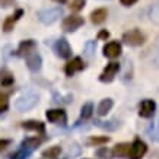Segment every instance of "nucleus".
Instances as JSON below:
<instances>
[{
	"label": "nucleus",
	"mask_w": 159,
	"mask_h": 159,
	"mask_svg": "<svg viewBox=\"0 0 159 159\" xmlns=\"http://www.w3.org/2000/svg\"><path fill=\"white\" fill-rule=\"evenodd\" d=\"M37 102H38V95L35 93V92H25L24 95H20L16 102H15V107H16V110L20 111V112H24V111H28L31 108H34L37 105Z\"/></svg>",
	"instance_id": "obj_1"
},
{
	"label": "nucleus",
	"mask_w": 159,
	"mask_h": 159,
	"mask_svg": "<svg viewBox=\"0 0 159 159\" xmlns=\"http://www.w3.org/2000/svg\"><path fill=\"white\" fill-rule=\"evenodd\" d=\"M63 15L61 7H48V9H43L38 12V19L44 25H51Z\"/></svg>",
	"instance_id": "obj_2"
},
{
	"label": "nucleus",
	"mask_w": 159,
	"mask_h": 159,
	"mask_svg": "<svg viewBox=\"0 0 159 159\" xmlns=\"http://www.w3.org/2000/svg\"><path fill=\"white\" fill-rule=\"evenodd\" d=\"M123 41H124L125 44L131 45V47H139V45H143V44H145L146 37L140 29L134 28V29H130V31L124 32V35H123Z\"/></svg>",
	"instance_id": "obj_3"
},
{
	"label": "nucleus",
	"mask_w": 159,
	"mask_h": 159,
	"mask_svg": "<svg viewBox=\"0 0 159 159\" xmlns=\"http://www.w3.org/2000/svg\"><path fill=\"white\" fill-rule=\"evenodd\" d=\"M148 152V146L142 139H134V142L130 145V152L127 159H142Z\"/></svg>",
	"instance_id": "obj_4"
},
{
	"label": "nucleus",
	"mask_w": 159,
	"mask_h": 159,
	"mask_svg": "<svg viewBox=\"0 0 159 159\" xmlns=\"http://www.w3.org/2000/svg\"><path fill=\"white\" fill-rule=\"evenodd\" d=\"M120 63H116V61H111L107 64V67L104 69V72L101 73L99 76V80L104 83H110L114 80V77L117 76V73L120 72Z\"/></svg>",
	"instance_id": "obj_5"
},
{
	"label": "nucleus",
	"mask_w": 159,
	"mask_h": 159,
	"mask_svg": "<svg viewBox=\"0 0 159 159\" xmlns=\"http://www.w3.org/2000/svg\"><path fill=\"white\" fill-rule=\"evenodd\" d=\"M83 24H85V20H83L82 16L72 15V16H67L66 19L63 20V29H64L66 32H73V31H76L77 28H80Z\"/></svg>",
	"instance_id": "obj_6"
},
{
	"label": "nucleus",
	"mask_w": 159,
	"mask_h": 159,
	"mask_svg": "<svg viewBox=\"0 0 159 159\" xmlns=\"http://www.w3.org/2000/svg\"><path fill=\"white\" fill-rule=\"evenodd\" d=\"M45 117L50 123L54 124H66L67 123V114L64 110H48L45 112Z\"/></svg>",
	"instance_id": "obj_7"
},
{
	"label": "nucleus",
	"mask_w": 159,
	"mask_h": 159,
	"mask_svg": "<svg viewBox=\"0 0 159 159\" xmlns=\"http://www.w3.org/2000/svg\"><path fill=\"white\" fill-rule=\"evenodd\" d=\"M104 56L108 58H117L121 56V51H123V47H121V44L118 41H111V43L105 44L104 45Z\"/></svg>",
	"instance_id": "obj_8"
},
{
	"label": "nucleus",
	"mask_w": 159,
	"mask_h": 159,
	"mask_svg": "<svg viewBox=\"0 0 159 159\" xmlns=\"http://www.w3.org/2000/svg\"><path fill=\"white\" fill-rule=\"evenodd\" d=\"M155 110H156V104L152 99H143L139 105V116L143 118H150L153 117Z\"/></svg>",
	"instance_id": "obj_9"
},
{
	"label": "nucleus",
	"mask_w": 159,
	"mask_h": 159,
	"mask_svg": "<svg viewBox=\"0 0 159 159\" xmlns=\"http://www.w3.org/2000/svg\"><path fill=\"white\" fill-rule=\"evenodd\" d=\"M54 50H56V54L60 58H69L72 56V47H70V44H69V41L66 38L58 39L57 43H56Z\"/></svg>",
	"instance_id": "obj_10"
},
{
	"label": "nucleus",
	"mask_w": 159,
	"mask_h": 159,
	"mask_svg": "<svg viewBox=\"0 0 159 159\" xmlns=\"http://www.w3.org/2000/svg\"><path fill=\"white\" fill-rule=\"evenodd\" d=\"M83 69H85L83 60L80 57H75V58H72L67 64H66L64 72H66V75H67V76H73L75 73L80 72V70H83Z\"/></svg>",
	"instance_id": "obj_11"
},
{
	"label": "nucleus",
	"mask_w": 159,
	"mask_h": 159,
	"mask_svg": "<svg viewBox=\"0 0 159 159\" xmlns=\"http://www.w3.org/2000/svg\"><path fill=\"white\" fill-rule=\"evenodd\" d=\"M22 15H24V10L16 9V12H15L13 15L7 16V18L5 19V22H3V31H5V32H10V31L13 29L15 24L20 19V16H22Z\"/></svg>",
	"instance_id": "obj_12"
},
{
	"label": "nucleus",
	"mask_w": 159,
	"mask_h": 159,
	"mask_svg": "<svg viewBox=\"0 0 159 159\" xmlns=\"http://www.w3.org/2000/svg\"><path fill=\"white\" fill-rule=\"evenodd\" d=\"M41 64H43V60L38 53H31L29 56H26V66L31 72H38L41 69Z\"/></svg>",
	"instance_id": "obj_13"
},
{
	"label": "nucleus",
	"mask_w": 159,
	"mask_h": 159,
	"mask_svg": "<svg viewBox=\"0 0 159 159\" xmlns=\"http://www.w3.org/2000/svg\"><path fill=\"white\" fill-rule=\"evenodd\" d=\"M35 47H37V44H35L34 39H25V41H22V43L19 44L18 56H20V57H26V56H29L31 53H34Z\"/></svg>",
	"instance_id": "obj_14"
},
{
	"label": "nucleus",
	"mask_w": 159,
	"mask_h": 159,
	"mask_svg": "<svg viewBox=\"0 0 159 159\" xmlns=\"http://www.w3.org/2000/svg\"><path fill=\"white\" fill-rule=\"evenodd\" d=\"M107 16H108V12L104 7H99V9H95L91 13V22L93 25H101L107 20Z\"/></svg>",
	"instance_id": "obj_15"
},
{
	"label": "nucleus",
	"mask_w": 159,
	"mask_h": 159,
	"mask_svg": "<svg viewBox=\"0 0 159 159\" xmlns=\"http://www.w3.org/2000/svg\"><path fill=\"white\" fill-rule=\"evenodd\" d=\"M22 129H25V130L38 131V133H41V134L45 133V125H44V123H41V121H35V120L24 121V123H22Z\"/></svg>",
	"instance_id": "obj_16"
},
{
	"label": "nucleus",
	"mask_w": 159,
	"mask_h": 159,
	"mask_svg": "<svg viewBox=\"0 0 159 159\" xmlns=\"http://www.w3.org/2000/svg\"><path fill=\"white\" fill-rule=\"evenodd\" d=\"M129 152H130V143H120L114 148L112 155H116L117 158H129Z\"/></svg>",
	"instance_id": "obj_17"
},
{
	"label": "nucleus",
	"mask_w": 159,
	"mask_h": 159,
	"mask_svg": "<svg viewBox=\"0 0 159 159\" xmlns=\"http://www.w3.org/2000/svg\"><path fill=\"white\" fill-rule=\"evenodd\" d=\"M112 105H114V101H112L111 98L102 99V101L99 102V105H98V114H99V116H107V114L111 111Z\"/></svg>",
	"instance_id": "obj_18"
},
{
	"label": "nucleus",
	"mask_w": 159,
	"mask_h": 159,
	"mask_svg": "<svg viewBox=\"0 0 159 159\" xmlns=\"http://www.w3.org/2000/svg\"><path fill=\"white\" fill-rule=\"evenodd\" d=\"M95 50H97V41L89 39V41H86L85 47H83V56L86 58H92L95 56Z\"/></svg>",
	"instance_id": "obj_19"
},
{
	"label": "nucleus",
	"mask_w": 159,
	"mask_h": 159,
	"mask_svg": "<svg viewBox=\"0 0 159 159\" xmlns=\"http://www.w3.org/2000/svg\"><path fill=\"white\" fill-rule=\"evenodd\" d=\"M0 83H2V86H10V85H13V76H12V73L9 70L3 69L0 72Z\"/></svg>",
	"instance_id": "obj_20"
},
{
	"label": "nucleus",
	"mask_w": 159,
	"mask_h": 159,
	"mask_svg": "<svg viewBox=\"0 0 159 159\" xmlns=\"http://www.w3.org/2000/svg\"><path fill=\"white\" fill-rule=\"evenodd\" d=\"M41 142H43V140L38 139V137H29V139H25L24 142H22V148L34 150L35 148H38V146L41 145Z\"/></svg>",
	"instance_id": "obj_21"
},
{
	"label": "nucleus",
	"mask_w": 159,
	"mask_h": 159,
	"mask_svg": "<svg viewBox=\"0 0 159 159\" xmlns=\"http://www.w3.org/2000/svg\"><path fill=\"white\" fill-rule=\"evenodd\" d=\"M60 153H61V148L60 146H51V148H48V149H45L43 152V156L44 158H50V159H56L60 156Z\"/></svg>",
	"instance_id": "obj_22"
},
{
	"label": "nucleus",
	"mask_w": 159,
	"mask_h": 159,
	"mask_svg": "<svg viewBox=\"0 0 159 159\" xmlns=\"http://www.w3.org/2000/svg\"><path fill=\"white\" fill-rule=\"evenodd\" d=\"M149 18L155 25L159 26V2H155L149 9Z\"/></svg>",
	"instance_id": "obj_23"
},
{
	"label": "nucleus",
	"mask_w": 159,
	"mask_h": 159,
	"mask_svg": "<svg viewBox=\"0 0 159 159\" xmlns=\"http://www.w3.org/2000/svg\"><path fill=\"white\" fill-rule=\"evenodd\" d=\"M95 125L101 127V129H104V130L112 131V130H116L117 127H118V123H117L116 120H111V121H99V120H97L95 121Z\"/></svg>",
	"instance_id": "obj_24"
},
{
	"label": "nucleus",
	"mask_w": 159,
	"mask_h": 159,
	"mask_svg": "<svg viewBox=\"0 0 159 159\" xmlns=\"http://www.w3.org/2000/svg\"><path fill=\"white\" fill-rule=\"evenodd\" d=\"M92 114H93V104L92 102H86L82 107V110H80V117L83 120H88V118L92 117Z\"/></svg>",
	"instance_id": "obj_25"
},
{
	"label": "nucleus",
	"mask_w": 159,
	"mask_h": 159,
	"mask_svg": "<svg viewBox=\"0 0 159 159\" xmlns=\"http://www.w3.org/2000/svg\"><path fill=\"white\" fill-rule=\"evenodd\" d=\"M31 153H32V150H29V149H25V148H22L20 150L15 152L13 155H10V159H28L29 156H31Z\"/></svg>",
	"instance_id": "obj_26"
},
{
	"label": "nucleus",
	"mask_w": 159,
	"mask_h": 159,
	"mask_svg": "<svg viewBox=\"0 0 159 159\" xmlns=\"http://www.w3.org/2000/svg\"><path fill=\"white\" fill-rule=\"evenodd\" d=\"M108 142H110V137H107V136H102V137H95V136H92V137H89V140H88L89 145H95V146L105 145Z\"/></svg>",
	"instance_id": "obj_27"
},
{
	"label": "nucleus",
	"mask_w": 159,
	"mask_h": 159,
	"mask_svg": "<svg viewBox=\"0 0 159 159\" xmlns=\"http://www.w3.org/2000/svg\"><path fill=\"white\" fill-rule=\"evenodd\" d=\"M97 158L99 159H112V152L108 148H99L97 150Z\"/></svg>",
	"instance_id": "obj_28"
},
{
	"label": "nucleus",
	"mask_w": 159,
	"mask_h": 159,
	"mask_svg": "<svg viewBox=\"0 0 159 159\" xmlns=\"http://www.w3.org/2000/svg\"><path fill=\"white\" fill-rule=\"evenodd\" d=\"M7 108H9V98L6 93L0 91V112H5Z\"/></svg>",
	"instance_id": "obj_29"
},
{
	"label": "nucleus",
	"mask_w": 159,
	"mask_h": 159,
	"mask_svg": "<svg viewBox=\"0 0 159 159\" xmlns=\"http://www.w3.org/2000/svg\"><path fill=\"white\" fill-rule=\"evenodd\" d=\"M148 136H149V139L152 142H159V130H156V127L153 124L149 125V129H148Z\"/></svg>",
	"instance_id": "obj_30"
},
{
	"label": "nucleus",
	"mask_w": 159,
	"mask_h": 159,
	"mask_svg": "<svg viewBox=\"0 0 159 159\" xmlns=\"http://www.w3.org/2000/svg\"><path fill=\"white\" fill-rule=\"evenodd\" d=\"M86 5V0H72V3H70V9L75 10V12H79V10H82Z\"/></svg>",
	"instance_id": "obj_31"
},
{
	"label": "nucleus",
	"mask_w": 159,
	"mask_h": 159,
	"mask_svg": "<svg viewBox=\"0 0 159 159\" xmlns=\"http://www.w3.org/2000/svg\"><path fill=\"white\" fill-rule=\"evenodd\" d=\"M10 145V140L7 139H0V152H3V150Z\"/></svg>",
	"instance_id": "obj_32"
},
{
	"label": "nucleus",
	"mask_w": 159,
	"mask_h": 159,
	"mask_svg": "<svg viewBox=\"0 0 159 159\" xmlns=\"http://www.w3.org/2000/svg\"><path fill=\"white\" fill-rule=\"evenodd\" d=\"M108 37H110V32L107 29H102V31L98 32V39H107Z\"/></svg>",
	"instance_id": "obj_33"
},
{
	"label": "nucleus",
	"mask_w": 159,
	"mask_h": 159,
	"mask_svg": "<svg viewBox=\"0 0 159 159\" xmlns=\"http://www.w3.org/2000/svg\"><path fill=\"white\" fill-rule=\"evenodd\" d=\"M153 64L156 69H159V47L156 48V53H155V56H153Z\"/></svg>",
	"instance_id": "obj_34"
},
{
	"label": "nucleus",
	"mask_w": 159,
	"mask_h": 159,
	"mask_svg": "<svg viewBox=\"0 0 159 159\" xmlns=\"http://www.w3.org/2000/svg\"><path fill=\"white\" fill-rule=\"evenodd\" d=\"M120 2H121V5H124V6H133L137 0H120Z\"/></svg>",
	"instance_id": "obj_35"
},
{
	"label": "nucleus",
	"mask_w": 159,
	"mask_h": 159,
	"mask_svg": "<svg viewBox=\"0 0 159 159\" xmlns=\"http://www.w3.org/2000/svg\"><path fill=\"white\" fill-rule=\"evenodd\" d=\"M54 2H57V3H61V5H63V3H66L67 0H54Z\"/></svg>",
	"instance_id": "obj_36"
},
{
	"label": "nucleus",
	"mask_w": 159,
	"mask_h": 159,
	"mask_svg": "<svg viewBox=\"0 0 159 159\" xmlns=\"http://www.w3.org/2000/svg\"><path fill=\"white\" fill-rule=\"evenodd\" d=\"M158 129H159V120H158Z\"/></svg>",
	"instance_id": "obj_37"
}]
</instances>
